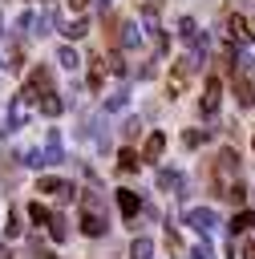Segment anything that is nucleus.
Here are the masks:
<instances>
[{
	"instance_id": "4468645a",
	"label": "nucleus",
	"mask_w": 255,
	"mask_h": 259,
	"mask_svg": "<svg viewBox=\"0 0 255 259\" xmlns=\"http://www.w3.org/2000/svg\"><path fill=\"white\" fill-rule=\"evenodd\" d=\"M24 121H28V101H24V97H16V101H12V109H8V130H20Z\"/></svg>"
},
{
	"instance_id": "4be33fe9",
	"label": "nucleus",
	"mask_w": 255,
	"mask_h": 259,
	"mask_svg": "<svg viewBox=\"0 0 255 259\" xmlns=\"http://www.w3.org/2000/svg\"><path fill=\"white\" fill-rule=\"evenodd\" d=\"M61 32H65V36H69V40H81V36H85V32H89V20H73V24H65V28H61Z\"/></svg>"
},
{
	"instance_id": "c85d7f7f",
	"label": "nucleus",
	"mask_w": 255,
	"mask_h": 259,
	"mask_svg": "<svg viewBox=\"0 0 255 259\" xmlns=\"http://www.w3.org/2000/svg\"><path fill=\"white\" fill-rule=\"evenodd\" d=\"M166 247H170V251H182V243H178V235H174L170 227H166Z\"/></svg>"
},
{
	"instance_id": "dca6fc26",
	"label": "nucleus",
	"mask_w": 255,
	"mask_h": 259,
	"mask_svg": "<svg viewBox=\"0 0 255 259\" xmlns=\"http://www.w3.org/2000/svg\"><path fill=\"white\" fill-rule=\"evenodd\" d=\"M61 109H65V101H61V97H57L53 89H49V93H40V113H49V117H57Z\"/></svg>"
},
{
	"instance_id": "ddd939ff",
	"label": "nucleus",
	"mask_w": 255,
	"mask_h": 259,
	"mask_svg": "<svg viewBox=\"0 0 255 259\" xmlns=\"http://www.w3.org/2000/svg\"><path fill=\"white\" fill-rule=\"evenodd\" d=\"M117 206H121V214H125V219H138V210H142L138 194H134V190H125V186L117 190Z\"/></svg>"
},
{
	"instance_id": "393cba45",
	"label": "nucleus",
	"mask_w": 255,
	"mask_h": 259,
	"mask_svg": "<svg viewBox=\"0 0 255 259\" xmlns=\"http://www.w3.org/2000/svg\"><path fill=\"white\" fill-rule=\"evenodd\" d=\"M190 259H215V247L202 239V243H194V251H190Z\"/></svg>"
},
{
	"instance_id": "2f4dec72",
	"label": "nucleus",
	"mask_w": 255,
	"mask_h": 259,
	"mask_svg": "<svg viewBox=\"0 0 255 259\" xmlns=\"http://www.w3.org/2000/svg\"><path fill=\"white\" fill-rule=\"evenodd\" d=\"M85 4H89V0H69V8H73V12H81Z\"/></svg>"
},
{
	"instance_id": "0eeeda50",
	"label": "nucleus",
	"mask_w": 255,
	"mask_h": 259,
	"mask_svg": "<svg viewBox=\"0 0 255 259\" xmlns=\"http://www.w3.org/2000/svg\"><path fill=\"white\" fill-rule=\"evenodd\" d=\"M36 190H45V194H53V198H73V182H65V178H40L36 182Z\"/></svg>"
},
{
	"instance_id": "20e7f679",
	"label": "nucleus",
	"mask_w": 255,
	"mask_h": 259,
	"mask_svg": "<svg viewBox=\"0 0 255 259\" xmlns=\"http://www.w3.org/2000/svg\"><path fill=\"white\" fill-rule=\"evenodd\" d=\"M186 223H190V227H194L198 235H210V231L219 227V214H215L210 206H194V210L186 214Z\"/></svg>"
},
{
	"instance_id": "5701e85b",
	"label": "nucleus",
	"mask_w": 255,
	"mask_h": 259,
	"mask_svg": "<svg viewBox=\"0 0 255 259\" xmlns=\"http://www.w3.org/2000/svg\"><path fill=\"white\" fill-rule=\"evenodd\" d=\"M101 81H105V61H93V69H89V89H101Z\"/></svg>"
},
{
	"instance_id": "c756f323",
	"label": "nucleus",
	"mask_w": 255,
	"mask_h": 259,
	"mask_svg": "<svg viewBox=\"0 0 255 259\" xmlns=\"http://www.w3.org/2000/svg\"><path fill=\"white\" fill-rule=\"evenodd\" d=\"M138 130H142V121H138V117H130V121H125V138H134Z\"/></svg>"
},
{
	"instance_id": "f3484780",
	"label": "nucleus",
	"mask_w": 255,
	"mask_h": 259,
	"mask_svg": "<svg viewBox=\"0 0 255 259\" xmlns=\"http://www.w3.org/2000/svg\"><path fill=\"white\" fill-rule=\"evenodd\" d=\"M154 255V243L146 239V235H138L134 243H130V259H150Z\"/></svg>"
},
{
	"instance_id": "a878e982",
	"label": "nucleus",
	"mask_w": 255,
	"mask_h": 259,
	"mask_svg": "<svg viewBox=\"0 0 255 259\" xmlns=\"http://www.w3.org/2000/svg\"><path fill=\"white\" fill-rule=\"evenodd\" d=\"M125 101H130V97H125V93H113V97H109V101H105V109H113V113H117V109H125Z\"/></svg>"
},
{
	"instance_id": "423d86ee",
	"label": "nucleus",
	"mask_w": 255,
	"mask_h": 259,
	"mask_svg": "<svg viewBox=\"0 0 255 259\" xmlns=\"http://www.w3.org/2000/svg\"><path fill=\"white\" fill-rule=\"evenodd\" d=\"M219 101H223V81H219V77H206L198 109H202V113H215V109H219Z\"/></svg>"
},
{
	"instance_id": "b1692460",
	"label": "nucleus",
	"mask_w": 255,
	"mask_h": 259,
	"mask_svg": "<svg viewBox=\"0 0 255 259\" xmlns=\"http://www.w3.org/2000/svg\"><path fill=\"white\" fill-rule=\"evenodd\" d=\"M49 235H53L57 243H61V239L69 235V227H65V219H61V214H53V219H49Z\"/></svg>"
},
{
	"instance_id": "1a4fd4ad",
	"label": "nucleus",
	"mask_w": 255,
	"mask_h": 259,
	"mask_svg": "<svg viewBox=\"0 0 255 259\" xmlns=\"http://www.w3.org/2000/svg\"><path fill=\"white\" fill-rule=\"evenodd\" d=\"M190 69H194V61H178V69L170 73V97H178V93L186 89V77H190Z\"/></svg>"
},
{
	"instance_id": "aec40b11",
	"label": "nucleus",
	"mask_w": 255,
	"mask_h": 259,
	"mask_svg": "<svg viewBox=\"0 0 255 259\" xmlns=\"http://www.w3.org/2000/svg\"><path fill=\"white\" fill-rule=\"evenodd\" d=\"M57 61H61L65 69H77V65H81V57H77V49H73V45H61V53H57Z\"/></svg>"
},
{
	"instance_id": "6ab92c4d",
	"label": "nucleus",
	"mask_w": 255,
	"mask_h": 259,
	"mask_svg": "<svg viewBox=\"0 0 255 259\" xmlns=\"http://www.w3.org/2000/svg\"><path fill=\"white\" fill-rule=\"evenodd\" d=\"M255 227V214L251 210H239L235 219H231V235H243V231H251Z\"/></svg>"
},
{
	"instance_id": "6e6552de",
	"label": "nucleus",
	"mask_w": 255,
	"mask_h": 259,
	"mask_svg": "<svg viewBox=\"0 0 255 259\" xmlns=\"http://www.w3.org/2000/svg\"><path fill=\"white\" fill-rule=\"evenodd\" d=\"M235 97H239V105H243V109H251V105H255V85H251V77H247V73H239V77H235Z\"/></svg>"
},
{
	"instance_id": "473e14b6",
	"label": "nucleus",
	"mask_w": 255,
	"mask_h": 259,
	"mask_svg": "<svg viewBox=\"0 0 255 259\" xmlns=\"http://www.w3.org/2000/svg\"><path fill=\"white\" fill-rule=\"evenodd\" d=\"M251 146H255V138H251Z\"/></svg>"
},
{
	"instance_id": "72a5a7b5",
	"label": "nucleus",
	"mask_w": 255,
	"mask_h": 259,
	"mask_svg": "<svg viewBox=\"0 0 255 259\" xmlns=\"http://www.w3.org/2000/svg\"><path fill=\"white\" fill-rule=\"evenodd\" d=\"M0 32H4V28H0Z\"/></svg>"
},
{
	"instance_id": "9b49d317",
	"label": "nucleus",
	"mask_w": 255,
	"mask_h": 259,
	"mask_svg": "<svg viewBox=\"0 0 255 259\" xmlns=\"http://www.w3.org/2000/svg\"><path fill=\"white\" fill-rule=\"evenodd\" d=\"M40 158H45V162H65V150H61V134H57V130H49V142H45Z\"/></svg>"
},
{
	"instance_id": "39448f33",
	"label": "nucleus",
	"mask_w": 255,
	"mask_h": 259,
	"mask_svg": "<svg viewBox=\"0 0 255 259\" xmlns=\"http://www.w3.org/2000/svg\"><path fill=\"white\" fill-rule=\"evenodd\" d=\"M178 36H182V40H186L194 53H206V36L198 32V24H194L190 16H182V20H178Z\"/></svg>"
},
{
	"instance_id": "9d476101",
	"label": "nucleus",
	"mask_w": 255,
	"mask_h": 259,
	"mask_svg": "<svg viewBox=\"0 0 255 259\" xmlns=\"http://www.w3.org/2000/svg\"><path fill=\"white\" fill-rule=\"evenodd\" d=\"M162 150H166V134H150L146 146H142V162H158Z\"/></svg>"
},
{
	"instance_id": "f03ea898",
	"label": "nucleus",
	"mask_w": 255,
	"mask_h": 259,
	"mask_svg": "<svg viewBox=\"0 0 255 259\" xmlns=\"http://www.w3.org/2000/svg\"><path fill=\"white\" fill-rule=\"evenodd\" d=\"M81 231L89 235V239H97V235H105V214H101V198L97 194H85L81 198Z\"/></svg>"
},
{
	"instance_id": "7ed1b4c3",
	"label": "nucleus",
	"mask_w": 255,
	"mask_h": 259,
	"mask_svg": "<svg viewBox=\"0 0 255 259\" xmlns=\"http://www.w3.org/2000/svg\"><path fill=\"white\" fill-rule=\"evenodd\" d=\"M223 32H227L235 45H251V40H255V24H251L247 16H239V12H227V16H223Z\"/></svg>"
},
{
	"instance_id": "cd10ccee",
	"label": "nucleus",
	"mask_w": 255,
	"mask_h": 259,
	"mask_svg": "<svg viewBox=\"0 0 255 259\" xmlns=\"http://www.w3.org/2000/svg\"><path fill=\"white\" fill-rule=\"evenodd\" d=\"M202 138H206V134H198V130H186V134H182V142H186V146H190V150H194V146H198V142H202Z\"/></svg>"
},
{
	"instance_id": "7c9ffc66",
	"label": "nucleus",
	"mask_w": 255,
	"mask_h": 259,
	"mask_svg": "<svg viewBox=\"0 0 255 259\" xmlns=\"http://www.w3.org/2000/svg\"><path fill=\"white\" fill-rule=\"evenodd\" d=\"M239 255H243V259H255V243H247V247H243Z\"/></svg>"
},
{
	"instance_id": "412c9836",
	"label": "nucleus",
	"mask_w": 255,
	"mask_h": 259,
	"mask_svg": "<svg viewBox=\"0 0 255 259\" xmlns=\"http://www.w3.org/2000/svg\"><path fill=\"white\" fill-rule=\"evenodd\" d=\"M28 219H32L36 227H49V219H53V210H49V206H40V202H32V206H28Z\"/></svg>"
},
{
	"instance_id": "a211bd4d",
	"label": "nucleus",
	"mask_w": 255,
	"mask_h": 259,
	"mask_svg": "<svg viewBox=\"0 0 255 259\" xmlns=\"http://www.w3.org/2000/svg\"><path fill=\"white\" fill-rule=\"evenodd\" d=\"M138 162H142V158H138V154H134L130 146H125V150L117 154V170H121V174H134V170H138Z\"/></svg>"
},
{
	"instance_id": "bb28decb",
	"label": "nucleus",
	"mask_w": 255,
	"mask_h": 259,
	"mask_svg": "<svg viewBox=\"0 0 255 259\" xmlns=\"http://www.w3.org/2000/svg\"><path fill=\"white\" fill-rule=\"evenodd\" d=\"M4 231H8V239L20 235V219H16V210H8V227H4Z\"/></svg>"
},
{
	"instance_id": "f257e3e1",
	"label": "nucleus",
	"mask_w": 255,
	"mask_h": 259,
	"mask_svg": "<svg viewBox=\"0 0 255 259\" xmlns=\"http://www.w3.org/2000/svg\"><path fill=\"white\" fill-rule=\"evenodd\" d=\"M239 178V154L235 150H219L215 158V194H227V186Z\"/></svg>"
},
{
	"instance_id": "f8f14e48",
	"label": "nucleus",
	"mask_w": 255,
	"mask_h": 259,
	"mask_svg": "<svg viewBox=\"0 0 255 259\" xmlns=\"http://www.w3.org/2000/svg\"><path fill=\"white\" fill-rule=\"evenodd\" d=\"M158 190L182 194V174H178V170H158Z\"/></svg>"
},
{
	"instance_id": "2eb2a0df",
	"label": "nucleus",
	"mask_w": 255,
	"mask_h": 259,
	"mask_svg": "<svg viewBox=\"0 0 255 259\" xmlns=\"http://www.w3.org/2000/svg\"><path fill=\"white\" fill-rule=\"evenodd\" d=\"M121 45H125V49H138V45H142V28H138L134 20L121 24Z\"/></svg>"
}]
</instances>
